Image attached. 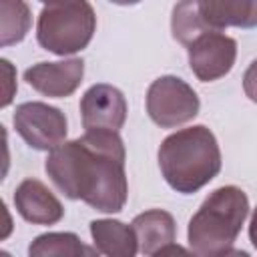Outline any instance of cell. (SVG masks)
Segmentation results:
<instances>
[{
	"label": "cell",
	"instance_id": "2",
	"mask_svg": "<svg viewBox=\"0 0 257 257\" xmlns=\"http://www.w3.org/2000/svg\"><path fill=\"white\" fill-rule=\"evenodd\" d=\"M157 159L163 179L181 195H193L209 185L223 163L217 137L205 124H193L169 135L161 143Z\"/></svg>",
	"mask_w": 257,
	"mask_h": 257
},
{
	"label": "cell",
	"instance_id": "17",
	"mask_svg": "<svg viewBox=\"0 0 257 257\" xmlns=\"http://www.w3.org/2000/svg\"><path fill=\"white\" fill-rule=\"evenodd\" d=\"M0 64H2V68H4L6 86H8V90L4 92V98H2V106H8V104L12 102V96H14V90H16V84H14V68H12L10 60H6V58H2Z\"/></svg>",
	"mask_w": 257,
	"mask_h": 257
},
{
	"label": "cell",
	"instance_id": "3",
	"mask_svg": "<svg viewBox=\"0 0 257 257\" xmlns=\"http://www.w3.org/2000/svg\"><path fill=\"white\" fill-rule=\"evenodd\" d=\"M249 215V197L241 187L223 185L209 193L187 227L189 249L213 257L235 253L233 245Z\"/></svg>",
	"mask_w": 257,
	"mask_h": 257
},
{
	"label": "cell",
	"instance_id": "16",
	"mask_svg": "<svg viewBox=\"0 0 257 257\" xmlns=\"http://www.w3.org/2000/svg\"><path fill=\"white\" fill-rule=\"evenodd\" d=\"M243 90L249 100L257 102V58L247 66V70L243 74Z\"/></svg>",
	"mask_w": 257,
	"mask_h": 257
},
{
	"label": "cell",
	"instance_id": "6",
	"mask_svg": "<svg viewBox=\"0 0 257 257\" xmlns=\"http://www.w3.org/2000/svg\"><path fill=\"white\" fill-rule=\"evenodd\" d=\"M147 114L161 128H177L199 114L201 100L193 86L179 76L165 74L147 90Z\"/></svg>",
	"mask_w": 257,
	"mask_h": 257
},
{
	"label": "cell",
	"instance_id": "11",
	"mask_svg": "<svg viewBox=\"0 0 257 257\" xmlns=\"http://www.w3.org/2000/svg\"><path fill=\"white\" fill-rule=\"evenodd\" d=\"M18 215L32 225H56L64 217V207L56 195L38 179H24L14 191Z\"/></svg>",
	"mask_w": 257,
	"mask_h": 257
},
{
	"label": "cell",
	"instance_id": "13",
	"mask_svg": "<svg viewBox=\"0 0 257 257\" xmlns=\"http://www.w3.org/2000/svg\"><path fill=\"white\" fill-rule=\"evenodd\" d=\"M90 237L100 255L108 257H135L139 253V239L133 225L116 219L90 221Z\"/></svg>",
	"mask_w": 257,
	"mask_h": 257
},
{
	"label": "cell",
	"instance_id": "15",
	"mask_svg": "<svg viewBox=\"0 0 257 257\" xmlns=\"http://www.w3.org/2000/svg\"><path fill=\"white\" fill-rule=\"evenodd\" d=\"M32 12L26 0H0V46H12L26 38Z\"/></svg>",
	"mask_w": 257,
	"mask_h": 257
},
{
	"label": "cell",
	"instance_id": "12",
	"mask_svg": "<svg viewBox=\"0 0 257 257\" xmlns=\"http://www.w3.org/2000/svg\"><path fill=\"white\" fill-rule=\"evenodd\" d=\"M131 225L139 239V253L143 255H161L165 247L175 243V219L171 213L163 209H149L137 215Z\"/></svg>",
	"mask_w": 257,
	"mask_h": 257
},
{
	"label": "cell",
	"instance_id": "4",
	"mask_svg": "<svg viewBox=\"0 0 257 257\" xmlns=\"http://www.w3.org/2000/svg\"><path fill=\"white\" fill-rule=\"evenodd\" d=\"M255 28L257 0H179L171 14V32L177 42L189 46L207 30Z\"/></svg>",
	"mask_w": 257,
	"mask_h": 257
},
{
	"label": "cell",
	"instance_id": "9",
	"mask_svg": "<svg viewBox=\"0 0 257 257\" xmlns=\"http://www.w3.org/2000/svg\"><path fill=\"white\" fill-rule=\"evenodd\" d=\"M80 120L84 131H114L126 122V98L112 84H92L80 98Z\"/></svg>",
	"mask_w": 257,
	"mask_h": 257
},
{
	"label": "cell",
	"instance_id": "10",
	"mask_svg": "<svg viewBox=\"0 0 257 257\" xmlns=\"http://www.w3.org/2000/svg\"><path fill=\"white\" fill-rule=\"evenodd\" d=\"M84 60L66 58L58 62H36L24 70V80L40 94L50 98L70 96L82 82Z\"/></svg>",
	"mask_w": 257,
	"mask_h": 257
},
{
	"label": "cell",
	"instance_id": "18",
	"mask_svg": "<svg viewBox=\"0 0 257 257\" xmlns=\"http://www.w3.org/2000/svg\"><path fill=\"white\" fill-rule=\"evenodd\" d=\"M249 241L257 249V207L253 209V215H251V221H249Z\"/></svg>",
	"mask_w": 257,
	"mask_h": 257
},
{
	"label": "cell",
	"instance_id": "1",
	"mask_svg": "<svg viewBox=\"0 0 257 257\" xmlns=\"http://www.w3.org/2000/svg\"><path fill=\"white\" fill-rule=\"evenodd\" d=\"M124 143L114 131H86L48 151L44 171L56 189L100 213H120L128 199Z\"/></svg>",
	"mask_w": 257,
	"mask_h": 257
},
{
	"label": "cell",
	"instance_id": "8",
	"mask_svg": "<svg viewBox=\"0 0 257 257\" xmlns=\"http://www.w3.org/2000/svg\"><path fill=\"white\" fill-rule=\"evenodd\" d=\"M189 68L201 82H213L231 72L237 58V42L223 30H207L189 46Z\"/></svg>",
	"mask_w": 257,
	"mask_h": 257
},
{
	"label": "cell",
	"instance_id": "20",
	"mask_svg": "<svg viewBox=\"0 0 257 257\" xmlns=\"http://www.w3.org/2000/svg\"><path fill=\"white\" fill-rule=\"evenodd\" d=\"M38 2H42L44 6H50V4H58V2H64V0H38Z\"/></svg>",
	"mask_w": 257,
	"mask_h": 257
},
{
	"label": "cell",
	"instance_id": "5",
	"mask_svg": "<svg viewBox=\"0 0 257 257\" xmlns=\"http://www.w3.org/2000/svg\"><path fill=\"white\" fill-rule=\"evenodd\" d=\"M94 32L96 14L88 0H64L44 6L36 22L38 44L56 56H70L84 50Z\"/></svg>",
	"mask_w": 257,
	"mask_h": 257
},
{
	"label": "cell",
	"instance_id": "7",
	"mask_svg": "<svg viewBox=\"0 0 257 257\" xmlns=\"http://www.w3.org/2000/svg\"><path fill=\"white\" fill-rule=\"evenodd\" d=\"M12 122L22 141L36 151H52L64 143L68 122L58 106L32 100L16 106Z\"/></svg>",
	"mask_w": 257,
	"mask_h": 257
},
{
	"label": "cell",
	"instance_id": "14",
	"mask_svg": "<svg viewBox=\"0 0 257 257\" xmlns=\"http://www.w3.org/2000/svg\"><path fill=\"white\" fill-rule=\"evenodd\" d=\"M30 257H94L96 247H88L76 233H42L28 245Z\"/></svg>",
	"mask_w": 257,
	"mask_h": 257
},
{
	"label": "cell",
	"instance_id": "19",
	"mask_svg": "<svg viewBox=\"0 0 257 257\" xmlns=\"http://www.w3.org/2000/svg\"><path fill=\"white\" fill-rule=\"evenodd\" d=\"M108 2L118 4V6H133V4H139V2H143V0H108Z\"/></svg>",
	"mask_w": 257,
	"mask_h": 257
}]
</instances>
